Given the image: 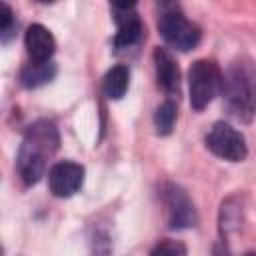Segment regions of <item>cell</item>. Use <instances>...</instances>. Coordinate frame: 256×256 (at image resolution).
<instances>
[{
	"instance_id": "2e32d148",
	"label": "cell",
	"mask_w": 256,
	"mask_h": 256,
	"mask_svg": "<svg viewBox=\"0 0 256 256\" xmlns=\"http://www.w3.org/2000/svg\"><path fill=\"white\" fill-rule=\"evenodd\" d=\"M244 256H256V254H254V252H248V254H244Z\"/></svg>"
},
{
	"instance_id": "3957f363",
	"label": "cell",
	"mask_w": 256,
	"mask_h": 256,
	"mask_svg": "<svg viewBox=\"0 0 256 256\" xmlns=\"http://www.w3.org/2000/svg\"><path fill=\"white\" fill-rule=\"evenodd\" d=\"M158 30L164 42L180 52H188L198 46L200 42V28L188 20L176 4H162L160 16H158Z\"/></svg>"
},
{
	"instance_id": "9a60e30c",
	"label": "cell",
	"mask_w": 256,
	"mask_h": 256,
	"mask_svg": "<svg viewBox=\"0 0 256 256\" xmlns=\"http://www.w3.org/2000/svg\"><path fill=\"white\" fill-rule=\"evenodd\" d=\"M14 28H16V20H14V14L10 10V6L6 2L0 4V32H2V42H8L10 36L14 34Z\"/></svg>"
},
{
	"instance_id": "30bf717a",
	"label": "cell",
	"mask_w": 256,
	"mask_h": 256,
	"mask_svg": "<svg viewBox=\"0 0 256 256\" xmlns=\"http://www.w3.org/2000/svg\"><path fill=\"white\" fill-rule=\"evenodd\" d=\"M24 44H26V52L32 58V62H48L56 50V40L52 32L44 28L42 24H32L26 30Z\"/></svg>"
},
{
	"instance_id": "5b68a950",
	"label": "cell",
	"mask_w": 256,
	"mask_h": 256,
	"mask_svg": "<svg viewBox=\"0 0 256 256\" xmlns=\"http://www.w3.org/2000/svg\"><path fill=\"white\" fill-rule=\"evenodd\" d=\"M206 146L214 156L228 162H242L248 154L242 132H238L232 124L222 120L214 122V126L206 134Z\"/></svg>"
},
{
	"instance_id": "5bb4252c",
	"label": "cell",
	"mask_w": 256,
	"mask_h": 256,
	"mask_svg": "<svg viewBox=\"0 0 256 256\" xmlns=\"http://www.w3.org/2000/svg\"><path fill=\"white\" fill-rule=\"evenodd\" d=\"M150 256H186V246H184L180 240H170V238H166V240H160V242L152 248Z\"/></svg>"
},
{
	"instance_id": "52a82bcc",
	"label": "cell",
	"mask_w": 256,
	"mask_h": 256,
	"mask_svg": "<svg viewBox=\"0 0 256 256\" xmlns=\"http://www.w3.org/2000/svg\"><path fill=\"white\" fill-rule=\"evenodd\" d=\"M110 8H112L114 20L118 24V32L114 36L116 52L136 46L144 36V24H142V20L136 12V4H118V2H114Z\"/></svg>"
},
{
	"instance_id": "9c48e42d",
	"label": "cell",
	"mask_w": 256,
	"mask_h": 256,
	"mask_svg": "<svg viewBox=\"0 0 256 256\" xmlns=\"http://www.w3.org/2000/svg\"><path fill=\"white\" fill-rule=\"evenodd\" d=\"M154 70H156L158 86L168 96H178V92H180V68L166 48L158 46L154 50Z\"/></svg>"
},
{
	"instance_id": "8992f818",
	"label": "cell",
	"mask_w": 256,
	"mask_h": 256,
	"mask_svg": "<svg viewBox=\"0 0 256 256\" xmlns=\"http://www.w3.org/2000/svg\"><path fill=\"white\" fill-rule=\"evenodd\" d=\"M162 202L166 208V220L172 230L192 228L198 222L196 208L190 196L176 184H164L162 188Z\"/></svg>"
},
{
	"instance_id": "277c9868",
	"label": "cell",
	"mask_w": 256,
	"mask_h": 256,
	"mask_svg": "<svg viewBox=\"0 0 256 256\" xmlns=\"http://www.w3.org/2000/svg\"><path fill=\"white\" fill-rule=\"evenodd\" d=\"M190 106L200 112L204 110L222 88V72L214 60H196L188 70Z\"/></svg>"
},
{
	"instance_id": "6da1fadb",
	"label": "cell",
	"mask_w": 256,
	"mask_h": 256,
	"mask_svg": "<svg viewBox=\"0 0 256 256\" xmlns=\"http://www.w3.org/2000/svg\"><path fill=\"white\" fill-rule=\"evenodd\" d=\"M58 146H60V136L54 122L50 120L34 122L26 130L22 144L18 148L16 164L20 178L26 184H36L44 176L52 156L58 152Z\"/></svg>"
},
{
	"instance_id": "8fae6325",
	"label": "cell",
	"mask_w": 256,
	"mask_h": 256,
	"mask_svg": "<svg viewBox=\"0 0 256 256\" xmlns=\"http://www.w3.org/2000/svg\"><path fill=\"white\" fill-rule=\"evenodd\" d=\"M56 76V64L48 62H30L20 70V82L24 88H38L52 82Z\"/></svg>"
},
{
	"instance_id": "4fadbf2b",
	"label": "cell",
	"mask_w": 256,
	"mask_h": 256,
	"mask_svg": "<svg viewBox=\"0 0 256 256\" xmlns=\"http://www.w3.org/2000/svg\"><path fill=\"white\" fill-rule=\"evenodd\" d=\"M176 116H178V110H176V104L172 100H166L162 102L156 112H154V126H156V132L166 136L172 132L174 124H176Z\"/></svg>"
},
{
	"instance_id": "ba28073f",
	"label": "cell",
	"mask_w": 256,
	"mask_h": 256,
	"mask_svg": "<svg viewBox=\"0 0 256 256\" xmlns=\"http://www.w3.org/2000/svg\"><path fill=\"white\" fill-rule=\"evenodd\" d=\"M82 182H84V166H80L76 162H70V160L56 162L48 172L50 192L58 198L74 196L80 190Z\"/></svg>"
},
{
	"instance_id": "7c38bea8",
	"label": "cell",
	"mask_w": 256,
	"mask_h": 256,
	"mask_svg": "<svg viewBox=\"0 0 256 256\" xmlns=\"http://www.w3.org/2000/svg\"><path fill=\"white\" fill-rule=\"evenodd\" d=\"M128 82H130V70H128V66L116 64V66H112L106 72V76L102 80V90H104V94L110 100H120L126 94V90H128Z\"/></svg>"
},
{
	"instance_id": "7a4b0ae2",
	"label": "cell",
	"mask_w": 256,
	"mask_h": 256,
	"mask_svg": "<svg viewBox=\"0 0 256 256\" xmlns=\"http://www.w3.org/2000/svg\"><path fill=\"white\" fill-rule=\"evenodd\" d=\"M224 106L240 122H250L256 114V64L250 58H236L222 74Z\"/></svg>"
}]
</instances>
